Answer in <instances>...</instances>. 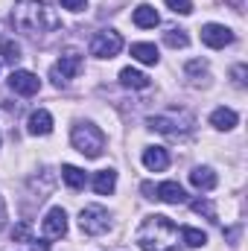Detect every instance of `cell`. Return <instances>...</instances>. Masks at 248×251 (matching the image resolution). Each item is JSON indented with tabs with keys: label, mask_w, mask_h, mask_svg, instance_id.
I'll return each instance as SVG.
<instances>
[{
	"label": "cell",
	"mask_w": 248,
	"mask_h": 251,
	"mask_svg": "<svg viewBox=\"0 0 248 251\" xmlns=\"http://www.w3.org/2000/svg\"><path fill=\"white\" fill-rule=\"evenodd\" d=\"M12 26L24 35H44L62 26V18L47 0H15Z\"/></svg>",
	"instance_id": "cell-1"
},
{
	"label": "cell",
	"mask_w": 248,
	"mask_h": 251,
	"mask_svg": "<svg viewBox=\"0 0 248 251\" xmlns=\"http://www.w3.org/2000/svg\"><path fill=\"white\" fill-rule=\"evenodd\" d=\"M140 251H181L178 243V225L164 216V213H152L140 222L137 234H134Z\"/></svg>",
	"instance_id": "cell-2"
},
{
	"label": "cell",
	"mask_w": 248,
	"mask_h": 251,
	"mask_svg": "<svg viewBox=\"0 0 248 251\" xmlns=\"http://www.w3.org/2000/svg\"><path fill=\"white\" fill-rule=\"evenodd\" d=\"M70 143H73V149L82 152L85 158H99V155L105 152V134H102V128L94 126V123H88V120H82V123L73 126Z\"/></svg>",
	"instance_id": "cell-3"
},
{
	"label": "cell",
	"mask_w": 248,
	"mask_h": 251,
	"mask_svg": "<svg viewBox=\"0 0 248 251\" xmlns=\"http://www.w3.org/2000/svg\"><path fill=\"white\" fill-rule=\"evenodd\" d=\"M79 228H82L85 237H102V234L111 228V216H108L105 207L88 204V207L79 210Z\"/></svg>",
	"instance_id": "cell-4"
},
{
	"label": "cell",
	"mask_w": 248,
	"mask_h": 251,
	"mask_svg": "<svg viewBox=\"0 0 248 251\" xmlns=\"http://www.w3.org/2000/svg\"><path fill=\"white\" fill-rule=\"evenodd\" d=\"M120 50H123V35L117 29H102L91 41V56L97 59H114Z\"/></svg>",
	"instance_id": "cell-5"
},
{
	"label": "cell",
	"mask_w": 248,
	"mask_h": 251,
	"mask_svg": "<svg viewBox=\"0 0 248 251\" xmlns=\"http://www.w3.org/2000/svg\"><path fill=\"white\" fill-rule=\"evenodd\" d=\"M79 70H82V56H79L76 50H67L62 59L53 64L50 79H53V85H56V88H64V85H67V82H70Z\"/></svg>",
	"instance_id": "cell-6"
},
{
	"label": "cell",
	"mask_w": 248,
	"mask_h": 251,
	"mask_svg": "<svg viewBox=\"0 0 248 251\" xmlns=\"http://www.w3.org/2000/svg\"><path fill=\"white\" fill-rule=\"evenodd\" d=\"M201 41L210 47V50H222L228 44H234V29L222 26V24H204L201 26Z\"/></svg>",
	"instance_id": "cell-7"
},
{
	"label": "cell",
	"mask_w": 248,
	"mask_h": 251,
	"mask_svg": "<svg viewBox=\"0 0 248 251\" xmlns=\"http://www.w3.org/2000/svg\"><path fill=\"white\" fill-rule=\"evenodd\" d=\"M9 88H12L15 94H21V97H35L38 88H41V79H38L35 73H29V70H12Z\"/></svg>",
	"instance_id": "cell-8"
},
{
	"label": "cell",
	"mask_w": 248,
	"mask_h": 251,
	"mask_svg": "<svg viewBox=\"0 0 248 251\" xmlns=\"http://www.w3.org/2000/svg\"><path fill=\"white\" fill-rule=\"evenodd\" d=\"M41 228H44V237L62 240L64 234H67V213H64L62 207H50L47 216H44V222H41Z\"/></svg>",
	"instance_id": "cell-9"
},
{
	"label": "cell",
	"mask_w": 248,
	"mask_h": 251,
	"mask_svg": "<svg viewBox=\"0 0 248 251\" xmlns=\"http://www.w3.org/2000/svg\"><path fill=\"white\" fill-rule=\"evenodd\" d=\"M143 167H146L149 173H164V170L170 167L167 149H164V146H146V149H143Z\"/></svg>",
	"instance_id": "cell-10"
},
{
	"label": "cell",
	"mask_w": 248,
	"mask_h": 251,
	"mask_svg": "<svg viewBox=\"0 0 248 251\" xmlns=\"http://www.w3.org/2000/svg\"><path fill=\"white\" fill-rule=\"evenodd\" d=\"M152 131H161V134H170V137H178V134H187V131H193L190 126H178L175 117H164V114H158V117H149L146 120Z\"/></svg>",
	"instance_id": "cell-11"
},
{
	"label": "cell",
	"mask_w": 248,
	"mask_h": 251,
	"mask_svg": "<svg viewBox=\"0 0 248 251\" xmlns=\"http://www.w3.org/2000/svg\"><path fill=\"white\" fill-rule=\"evenodd\" d=\"M26 131H29V134H35V137H47V134L53 131V114H50V111H44V108L32 111V114H29V120H26Z\"/></svg>",
	"instance_id": "cell-12"
},
{
	"label": "cell",
	"mask_w": 248,
	"mask_h": 251,
	"mask_svg": "<svg viewBox=\"0 0 248 251\" xmlns=\"http://www.w3.org/2000/svg\"><path fill=\"white\" fill-rule=\"evenodd\" d=\"M155 199H161V201H167V204H184L187 193L178 181H164V184L155 187Z\"/></svg>",
	"instance_id": "cell-13"
},
{
	"label": "cell",
	"mask_w": 248,
	"mask_h": 251,
	"mask_svg": "<svg viewBox=\"0 0 248 251\" xmlns=\"http://www.w3.org/2000/svg\"><path fill=\"white\" fill-rule=\"evenodd\" d=\"M131 21H134V26H140V29H152V26H158V12H155V6H149V3H140L137 9H134V15H131Z\"/></svg>",
	"instance_id": "cell-14"
},
{
	"label": "cell",
	"mask_w": 248,
	"mask_h": 251,
	"mask_svg": "<svg viewBox=\"0 0 248 251\" xmlns=\"http://www.w3.org/2000/svg\"><path fill=\"white\" fill-rule=\"evenodd\" d=\"M190 184L196 190H213L216 187V173H213L210 167H196V170L190 173Z\"/></svg>",
	"instance_id": "cell-15"
},
{
	"label": "cell",
	"mask_w": 248,
	"mask_h": 251,
	"mask_svg": "<svg viewBox=\"0 0 248 251\" xmlns=\"http://www.w3.org/2000/svg\"><path fill=\"white\" fill-rule=\"evenodd\" d=\"M120 85L123 88H134V91H143V88H149V76L140 73V70H134V67H123L120 70Z\"/></svg>",
	"instance_id": "cell-16"
},
{
	"label": "cell",
	"mask_w": 248,
	"mask_h": 251,
	"mask_svg": "<svg viewBox=\"0 0 248 251\" xmlns=\"http://www.w3.org/2000/svg\"><path fill=\"white\" fill-rule=\"evenodd\" d=\"M94 190H97L99 196H111V193L117 190V173H114V170H99V173L94 176Z\"/></svg>",
	"instance_id": "cell-17"
},
{
	"label": "cell",
	"mask_w": 248,
	"mask_h": 251,
	"mask_svg": "<svg viewBox=\"0 0 248 251\" xmlns=\"http://www.w3.org/2000/svg\"><path fill=\"white\" fill-rule=\"evenodd\" d=\"M210 126L213 128H219V131H231L234 126H237V111H231V108H216L213 114H210Z\"/></svg>",
	"instance_id": "cell-18"
},
{
	"label": "cell",
	"mask_w": 248,
	"mask_h": 251,
	"mask_svg": "<svg viewBox=\"0 0 248 251\" xmlns=\"http://www.w3.org/2000/svg\"><path fill=\"white\" fill-rule=\"evenodd\" d=\"M131 56L137 59L140 64H158V47L155 44H146V41H140V44H131Z\"/></svg>",
	"instance_id": "cell-19"
},
{
	"label": "cell",
	"mask_w": 248,
	"mask_h": 251,
	"mask_svg": "<svg viewBox=\"0 0 248 251\" xmlns=\"http://www.w3.org/2000/svg\"><path fill=\"white\" fill-rule=\"evenodd\" d=\"M62 178H64V184H67L70 190H82L85 181H88L85 170H79V167H73V164H64L62 167Z\"/></svg>",
	"instance_id": "cell-20"
},
{
	"label": "cell",
	"mask_w": 248,
	"mask_h": 251,
	"mask_svg": "<svg viewBox=\"0 0 248 251\" xmlns=\"http://www.w3.org/2000/svg\"><path fill=\"white\" fill-rule=\"evenodd\" d=\"M178 234H181V243L190 246V249H201V246L207 243V234H204V231H198V228H190V225L181 228Z\"/></svg>",
	"instance_id": "cell-21"
},
{
	"label": "cell",
	"mask_w": 248,
	"mask_h": 251,
	"mask_svg": "<svg viewBox=\"0 0 248 251\" xmlns=\"http://www.w3.org/2000/svg\"><path fill=\"white\" fill-rule=\"evenodd\" d=\"M0 56H3V62L18 64L21 62V44H15V41H0Z\"/></svg>",
	"instance_id": "cell-22"
},
{
	"label": "cell",
	"mask_w": 248,
	"mask_h": 251,
	"mask_svg": "<svg viewBox=\"0 0 248 251\" xmlns=\"http://www.w3.org/2000/svg\"><path fill=\"white\" fill-rule=\"evenodd\" d=\"M164 41H167L170 47H187V44H190V35H187L184 29H175V26H173V29L164 32Z\"/></svg>",
	"instance_id": "cell-23"
},
{
	"label": "cell",
	"mask_w": 248,
	"mask_h": 251,
	"mask_svg": "<svg viewBox=\"0 0 248 251\" xmlns=\"http://www.w3.org/2000/svg\"><path fill=\"white\" fill-rule=\"evenodd\" d=\"M193 210H196V213H204L210 222H219V219H216V207H213L207 199H196V201H193Z\"/></svg>",
	"instance_id": "cell-24"
},
{
	"label": "cell",
	"mask_w": 248,
	"mask_h": 251,
	"mask_svg": "<svg viewBox=\"0 0 248 251\" xmlns=\"http://www.w3.org/2000/svg\"><path fill=\"white\" fill-rule=\"evenodd\" d=\"M12 240H15V243H32V237H29V225H26V222H18V225L12 228Z\"/></svg>",
	"instance_id": "cell-25"
},
{
	"label": "cell",
	"mask_w": 248,
	"mask_h": 251,
	"mask_svg": "<svg viewBox=\"0 0 248 251\" xmlns=\"http://www.w3.org/2000/svg\"><path fill=\"white\" fill-rule=\"evenodd\" d=\"M164 3H167L175 15H190V12H193V3H190V0H164Z\"/></svg>",
	"instance_id": "cell-26"
},
{
	"label": "cell",
	"mask_w": 248,
	"mask_h": 251,
	"mask_svg": "<svg viewBox=\"0 0 248 251\" xmlns=\"http://www.w3.org/2000/svg\"><path fill=\"white\" fill-rule=\"evenodd\" d=\"M246 64H237V67H234V70H231V76H234V85H237V88H246Z\"/></svg>",
	"instance_id": "cell-27"
},
{
	"label": "cell",
	"mask_w": 248,
	"mask_h": 251,
	"mask_svg": "<svg viewBox=\"0 0 248 251\" xmlns=\"http://www.w3.org/2000/svg\"><path fill=\"white\" fill-rule=\"evenodd\" d=\"M64 9H70V12H85L88 9V0H62Z\"/></svg>",
	"instance_id": "cell-28"
},
{
	"label": "cell",
	"mask_w": 248,
	"mask_h": 251,
	"mask_svg": "<svg viewBox=\"0 0 248 251\" xmlns=\"http://www.w3.org/2000/svg\"><path fill=\"white\" fill-rule=\"evenodd\" d=\"M143 193H146V199H155V184H149V181H143Z\"/></svg>",
	"instance_id": "cell-29"
},
{
	"label": "cell",
	"mask_w": 248,
	"mask_h": 251,
	"mask_svg": "<svg viewBox=\"0 0 248 251\" xmlns=\"http://www.w3.org/2000/svg\"><path fill=\"white\" fill-rule=\"evenodd\" d=\"M6 225V201H3V196H0V228Z\"/></svg>",
	"instance_id": "cell-30"
}]
</instances>
